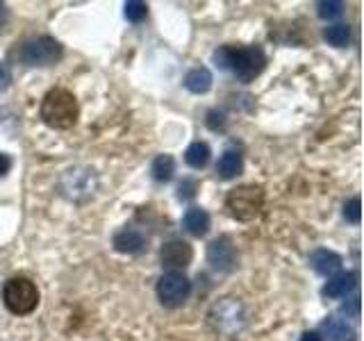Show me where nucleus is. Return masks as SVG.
<instances>
[{"label":"nucleus","mask_w":364,"mask_h":341,"mask_svg":"<svg viewBox=\"0 0 364 341\" xmlns=\"http://www.w3.org/2000/svg\"><path fill=\"white\" fill-rule=\"evenodd\" d=\"M316 7L321 18H335L344 11V3H339V0H323V3H318Z\"/></svg>","instance_id":"20"},{"label":"nucleus","mask_w":364,"mask_h":341,"mask_svg":"<svg viewBox=\"0 0 364 341\" xmlns=\"http://www.w3.org/2000/svg\"><path fill=\"white\" fill-rule=\"evenodd\" d=\"M185 162L191 168H203L210 162V146L203 144V141H193L185 153Z\"/></svg>","instance_id":"16"},{"label":"nucleus","mask_w":364,"mask_h":341,"mask_svg":"<svg viewBox=\"0 0 364 341\" xmlns=\"http://www.w3.org/2000/svg\"><path fill=\"white\" fill-rule=\"evenodd\" d=\"M77 100L66 89H50L41 100V119L53 130H68L77 123Z\"/></svg>","instance_id":"2"},{"label":"nucleus","mask_w":364,"mask_h":341,"mask_svg":"<svg viewBox=\"0 0 364 341\" xmlns=\"http://www.w3.org/2000/svg\"><path fill=\"white\" fill-rule=\"evenodd\" d=\"M146 11H148L146 3H139V0H128V3H125V18L132 21V23L144 21Z\"/></svg>","instance_id":"19"},{"label":"nucleus","mask_w":364,"mask_h":341,"mask_svg":"<svg viewBox=\"0 0 364 341\" xmlns=\"http://www.w3.org/2000/svg\"><path fill=\"white\" fill-rule=\"evenodd\" d=\"M323 332L328 341H353V337H355V330L344 318H328L323 323Z\"/></svg>","instance_id":"13"},{"label":"nucleus","mask_w":364,"mask_h":341,"mask_svg":"<svg viewBox=\"0 0 364 341\" xmlns=\"http://www.w3.org/2000/svg\"><path fill=\"white\" fill-rule=\"evenodd\" d=\"M344 216L350 223H360V198H350L344 205Z\"/></svg>","instance_id":"21"},{"label":"nucleus","mask_w":364,"mask_h":341,"mask_svg":"<svg viewBox=\"0 0 364 341\" xmlns=\"http://www.w3.org/2000/svg\"><path fill=\"white\" fill-rule=\"evenodd\" d=\"M11 82V75H9V68L5 64H0V91H5Z\"/></svg>","instance_id":"23"},{"label":"nucleus","mask_w":364,"mask_h":341,"mask_svg":"<svg viewBox=\"0 0 364 341\" xmlns=\"http://www.w3.org/2000/svg\"><path fill=\"white\" fill-rule=\"evenodd\" d=\"M62 43L53 37H37L21 45L18 57L26 66H53L62 60Z\"/></svg>","instance_id":"5"},{"label":"nucleus","mask_w":364,"mask_h":341,"mask_svg":"<svg viewBox=\"0 0 364 341\" xmlns=\"http://www.w3.org/2000/svg\"><path fill=\"white\" fill-rule=\"evenodd\" d=\"M185 230L193 237H203V234H208L210 230V214L200 210V207H191L187 210L185 214Z\"/></svg>","instance_id":"11"},{"label":"nucleus","mask_w":364,"mask_h":341,"mask_svg":"<svg viewBox=\"0 0 364 341\" xmlns=\"http://www.w3.org/2000/svg\"><path fill=\"white\" fill-rule=\"evenodd\" d=\"M114 248L119 250V253H128V255H134V253H141L144 246H146V237L134 230V227H123L117 234H114Z\"/></svg>","instance_id":"9"},{"label":"nucleus","mask_w":364,"mask_h":341,"mask_svg":"<svg viewBox=\"0 0 364 341\" xmlns=\"http://www.w3.org/2000/svg\"><path fill=\"white\" fill-rule=\"evenodd\" d=\"M185 87L191 91V94H208L212 87V73L203 66L193 68V71H189L185 77Z\"/></svg>","instance_id":"15"},{"label":"nucleus","mask_w":364,"mask_h":341,"mask_svg":"<svg viewBox=\"0 0 364 341\" xmlns=\"http://www.w3.org/2000/svg\"><path fill=\"white\" fill-rule=\"evenodd\" d=\"M193 193H196V182H193V180H185V182H182L178 196L187 200V198H191V196H193Z\"/></svg>","instance_id":"22"},{"label":"nucleus","mask_w":364,"mask_h":341,"mask_svg":"<svg viewBox=\"0 0 364 341\" xmlns=\"http://www.w3.org/2000/svg\"><path fill=\"white\" fill-rule=\"evenodd\" d=\"M326 41L330 43V45H337V48H341V45H346L348 43V39H350V30H348V26H330L328 30H326Z\"/></svg>","instance_id":"18"},{"label":"nucleus","mask_w":364,"mask_h":341,"mask_svg":"<svg viewBox=\"0 0 364 341\" xmlns=\"http://www.w3.org/2000/svg\"><path fill=\"white\" fill-rule=\"evenodd\" d=\"M3 9H5V7H3V5H0V16H3Z\"/></svg>","instance_id":"26"},{"label":"nucleus","mask_w":364,"mask_h":341,"mask_svg":"<svg viewBox=\"0 0 364 341\" xmlns=\"http://www.w3.org/2000/svg\"><path fill=\"white\" fill-rule=\"evenodd\" d=\"M214 62L221 68H230L242 82H250L262 73L267 57L257 45H242V48L239 45H223L214 53Z\"/></svg>","instance_id":"1"},{"label":"nucleus","mask_w":364,"mask_h":341,"mask_svg":"<svg viewBox=\"0 0 364 341\" xmlns=\"http://www.w3.org/2000/svg\"><path fill=\"white\" fill-rule=\"evenodd\" d=\"M3 301L11 314H18V316L30 314L37 310V305H39V289L30 278H23V276L9 278L3 287Z\"/></svg>","instance_id":"4"},{"label":"nucleus","mask_w":364,"mask_h":341,"mask_svg":"<svg viewBox=\"0 0 364 341\" xmlns=\"http://www.w3.org/2000/svg\"><path fill=\"white\" fill-rule=\"evenodd\" d=\"M9 168H11V159H9L5 153H0V178L7 175V173H9Z\"/></svg>","instance_id":"24"},{"label":"nucleus","mask_w":364,"mask_h":341,"mask_svg":"<svg viewBox=\"0 0 364 341\" xmlns=\"http://www.w3.org/2000/svg\"><path fill=\"white\" fill-rule=\"evenodd\" d=\"M216 170H219V175L223 180H232L237 175H242V170H244V159H242V155L235 153V151H228L219 159V164H216Z\"/></svg>","instance_id":"14"},{"label":"nucleus","mask_w":364,"mask_h":341,"mask_svg":"<svg viewBox=\"0 0 364 341\" xmlns=\"http://www.w3.org/2000/svg\"><path fill=\"white\" fill-rule=\"evenodd\" d=\"M208 261L212 264V269L228 273L237 266V250L232 246V242L228 237L214 239V242L208 246Z\"/></svg>","instance_id":"8"},{"label":"nucleus","mask_w":364,"mask_h":341,"mask_svg":"<svg viewBox=\"0 0 364 341\" xmlns=\"http://www.w3.org/2000/svg\"><path fill=\"white\" fill-rule=\"evenodd\" d=\"M355 280H358L355 273H339V276H333L328 280L323 293L328 298H341V296H346L353 287H355Z\"/></svg>","instance_id":"12"},{"label":"nucleus","mask_w":364,"mask_h":341,"mask_svg":"<svg viewBox=\"0 0 364 341\" xmlns=\"http://www.w3.org/2000/svg\"><path fill=\"white\" fill-rule=\"evenodd\" d=\"M301 341H321V337H318L316 332H305V335L301 337Z\"/></svg>","instance_id":"25"},{"label":"nucleus","mask_w":364,"mask_h":341,"mask_svg":"<svg viewBox=\"0 0 364 341\" xmlns=\"http://www.w3.org/2000/svg\"><path fill=\"white\" fill-rule=\"evenodd\" d=\"M191 257H193V250L187 242H182V239H171V242H166L162 250H159L162 266L168 271H180L189 266Z\"/></svg>","instance_id":"7"},{"label":"nucleus","mask_w":364,"mask_h":341,"mask_svg":"<svg viewBox=\"0 0 364 341\" xmlns=\"http://www.w3.org/2000/svg\"><path fill=\"white\" fill-rule=\"evenodd\" d=\"M189 293L191 282L180 271H168L157 282V298L164 307H180L189 298Z\"/></svg>","instance_id":"6"},{"label":"nucleus","mask_w":364,"mask_h":341,"mask_svg":"<svg viewBox=\"0 0 364 341\" xmlns=\"http://www.w3.org/2000/svg\"><path fill=\"white\" fill-rule=\"evenodd\" d=\"M151 170H153V178L157 182H168L176 173V159L171 155H157Z\"/></svg>","instance_id":"17"},{"label":"nucleus","mask_w":364,"mask_h":341,"mask_svg":"<svg viewBox=\"0 0 364 341\" xmlns=\"http://www.w3.org/2000/svg\"><path fill=\"white\" fill-rule=\"evenodd\" d=\"M264 207V189L259 185H242L232 189L225 198L228 214L237 221H253Z\"/></svg>","instance_id":"3"},{"label":"nucleus","mask_w":364,"mask_h":341,"mask_svg":"<svg viewBox=\"0 0 364 341\" xmlns=\"http://www.w3.org/2000/svg\"><path fill=\"white\" fill-rule=\"evenodd\" d=\"M310 264L312 269L318 273V276H335V273L341 269V257L337 253H333V250H316V253L310 255Z\"/></svg>","instance_id":"10"}]
</instances>
